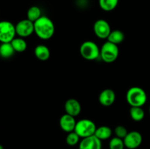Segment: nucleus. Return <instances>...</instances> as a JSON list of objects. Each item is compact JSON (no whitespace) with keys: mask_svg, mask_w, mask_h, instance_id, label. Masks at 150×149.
<instances>
[{"mask_svg":"<svg viewBox=\"0 0 150 149\" xmlns=\"http://www.w3.org/2000/svg\"><path fill=\"white\" fill-rule=\"evenodd\" d=\"M126 99L131 107H142L147 101V95L143 89L133 86L127 91Z\"/></svg>","mask_w":150,"mask_h":149,"instance_id":"obj_2","label":"nucleus"},{"mask_svg":"<svg viewBox=\"0 0 150 149\" xmlns=\"http://www.w3.org/2000/svg\"><path fill=\"white\" fill-rule=\"evenodd\" d=\"M16 34V26L7 20L0 21V42H11Z\"/></svg>","mask_w":150,"mask_h":149,"instance_id":"obj_6","label":"nucleus"},{"mask_svg":"<svg viewBox=\"0 0 150 149\" xmlns=\"http://www.w3.org/2000/svg\"><path fill=\"white\" fill-rule=\"evenodd\" d=\"M35 33L42 39H48L51 38L55 32V26L52 20L48 17L42 15L34 23Z\"/></svg>","mask_w":150,"mask_h":149,"instance_id":"obj_1","label":"nucleus"},{"mask_svg":"<svg viewBox=\"0 0 150 149\" xmlns=\"http://www.w3.org/2000/svg\"><path fill=\"white\" fill-rule=\"evenodd\" d=\"M64 110L67 114L73 117H76L80 114L81 111V106L80 102L77 99H69L64 104Z\"/></svg>","mask_w":150,"mask_h":149,"instance_id":"obj_12","label":"nucleus"},{"mask_svg":"<svg viewBox=\"0 0 150 149\" xmlns=\"http://www.w3.org/2000/svg\"><path fill=\"white\" fill-rule=\"evenodd\" d=\"M93 29L95 35L100 39H107L111 32L109 23L103 19L96 20L94 24Z\"/></svg>","mask_w":150,"mask_h":149,"instance_id":"obj_9","label":"nucleus"},{"mask_svg":"<svg viewBox=\"0 0 150 149\" xmlns=\"http://www.w3.org/2000/svg\"><path fill=\"white\" fill-rule=\"evenodd\" d=\"M76 122L77 121L75 119V117L66 113L62 115V117L60 118L59 125L63 131H66L67 133H70L75 130Z\"/></svg>","mask_w":150,"mask_h":149,"instance_id":"obj_11","label":"nucleus"},{"mask_svg":"<svg viewBox=\"0 0 150 149\" xmlns=\"http://www.w3.org/2000/svg\"><path fill=\"white\" fill-rule=\"evenodd\" d=\"M26 16H27L28 20L35 23L42 16L40 8L38 6H32V7H29L27 13H26Z\"/></svg>","mask_w":150,"mask_h":149,"instance_id":"obj_18","label":"nucleus"},{"mask_svg":"<svg viewBox=\"0 0 150 149\" xmlns=\"http://www.w3.org/2000/svg\"><path fill=\"white\" fill-rule=\"evenodd\" d=\"M119 0H99V5L103 10L112 11L118 5Z\"/></svg>","mask_w":150,"mask_h":149,"instance_id":"obj_21","label":"nucleus"},{"mask_svg":"<svg viewBox=\"0 0 150 149\" xmlns=\"http://www.w3.org/2000/svg\"><path fill=\"white\" fill-rule=\"evenodd\" d=\"M116 99L115 92L112 89H107L101 91L99 95V102L102 105L108 107L114 103Z\"/></svg>","mask_w":150,"mask_h":149,"instance_id":"obj_13","label":"nucleus"},{"mask_svg":"<svg viewBox=\"0 0 150 149\" xmlns=\"http://www.w3.org/2000/svg\"><path fill=\"white\" fill-rule=\"evenodd\" d=\"M125 143L122 139L115 137H113L109 142V149H124Z\"/></svg>","mask_w":150,"mask_h":149,"instance_id":"obj_23","label":"nucleus"},{"mask_svg":"<svg viewBox=\"0 0 150 149\" xmlns=\"http://www.w3.org/2000/svg\"><path fill=\"white\" fill-rule=\"evenodd\" d=\"M95 135L98 137V139L102 141V140H108L112 135V130L111 128L107 126H101L99 128L96 129Z\"/></svg>","mask_w":150,"mask_h":149,"instance_id":"obj_15","label":"nucleus"},{"mask_svg":"<svg viewBox=\"0 0 150 149\" xmlns=\"http://www.w3.org/2000/svg\"><path fill=\"white\" fill-rule=\"evenodd\" d=\"M35 55L40 61H46L50 57V51L44 45H38L35 48Z\"/></svg>","mask_w":150,"mask_h":149,"instance_id":"obj_14","label":"nucleus"},{"mask_svg":"<svg viewBox=\"0 0 150 149\" xmlns=\"http://www.w3.org/2000/svg\"><path fill=\"white\" fill-rule=\"evenodd\" d=\"M0 149H4V147H3V146L1 145H0Z\"/></svg>","mask_w":150,"mask_h":149,"instance_id":"obj_25","label":"nucleus"},{"mask_svg":"<svg viewBox=\"0 0 150 149\" xmlns=\"http://www.w3.org/2000/svg\"><path fill=\"white\" fill-rule=\"evenodd\" d=\"M81 137H79V134L76 132V131H71V132L68 133L66 137V143L68 145L70 146H74L79 143V140H80Z\"/></svg>","mask_w":150,"mask_h":149,"instance_id":"obj_22","label":"nucleus"},{"mask_svg":"<svg viewBox=\"0 0 150 149\" xmlns=\"http://www.w3.org/2000/svg\"><path fill=\"white\" fill-rule=\"evenodd\" d=\"M15 52L16 51L11 45V42H3L0 45V56L2 58H10Z\"/></svg>","mask_w":150,"mask_h":149,"instance_id":"obj_16","label":"nucleus"},{"mask_svg":"<svg viewBox=\"0 0 150 149\" xmlns=\"http://www.w3.org/2000/svg\"><path fill=\"white\" fill-rule=\"evenodd\" d=\"M114 133H115L116 137H119V138L124 139L126 137V135L127 134L128 131H127V129L124 127V126H117V127L114 129Z\"/></svg>","mask_w":150,"mask_h":149,"instance_id":"obj_24","label":"nucleus"},{"mask_svg":"<svg viewBox=\"0 0 150 149\" xmlns=\"http://www.w3.org/2000/svg\"><path fill=\"white\" fill-rule=\"evenodd\" d=\"M11 45H13L16 52L22 53L26 51L27 48V44L26 42L22 37H15L11 41Z\"/></svg>","mask_w":150,"mask_h":149,"instance_id":"obj_19","label":"nucleus"},{"mask_svg":"<svg viewBox=\"0 0 150 149\" xmlns=\"http://www.w3.org/2000/svg\"><path fill=\"white\" fill-rule=\"evenodd\" d=\"M16 34L20 37H27L35 32L34 23L27 18L21 20L16 25Z\"/></svg>","mask_w":150,"mask_h":149,"instance_id":"obj_7","label":"nucleus"},{"mask_svg":"<svg viewBox=\"0 0 150 149\" xmlns=\"http://www.w3.org/2000/svg\"><path fill=\"white\" fill-rule=\"evenodd\" d=\"M130 115L132 119L135 121H141L144 119L145 112L142 107H131Z\"/></svg>","mask_w":150,"mask_h":149,"instance_id":"obj_20","label":"nucleus"},{"mask_svg":"<svg viewBox=\"0 0 150 149\" xmlns=\"http://www.w3.org/2000/svg\"><path fill=\"white\" fill-rule=\"evenodd\" d=\"M143 137L142 134L137 131H132L127 133L123 139L125 146L128 149H136L142 145Z\"/></svg>","mask_w":150,"mask_h":149,"instance_id":"obj_8","label":"nucleus"},{"mask_svg":"<svg viewBox=\"0 0 150 149\" xmlns=\"http://www.w3.org/2000/svg\"><path fill=\"white\" fill-rule=\"evenodd\" d=\"M119 52L120 51L117 45L107 41L101 47L100 57L105 62L112 63L118 58Z\"/></svg>","mask_w":150,"mask_h":149,"instance_id":"obj_3","label":"nucleus"},{"mask_svg":"<svg viewBox=\"0 0 150 149\" xmlns=\"http://www.w3.org/2000/svg\"><path fill=\"white\" fill-rule=\"evenodd\" d=\"M149 114H150V106H149Z\"/></svg>","mask_w":150,"mask_h":149,"instance_id":"obj_26","label":"nucleus"},{"mask_svg":"<svg viewBox=\"0 0 150 149\" xmlns=\"http://www.w3.org/2000/svg\"><path fill=\"white\" fill-rule=\"evenodd\" d=\"M79 149H102V141L95 135L82 138Z\"/></svg>","mask_w":150,"mask_h":149,"instance_id":"obj_10","label":"nucleus"},{"mask_svg":"<svg viewBox=\"0 0 150 149\" xmlns=\"http://www.w3.org/2000/svg\"><path fill=\"white\" fill-rule=\"evenodd\" d=\"M107 39H108L107 41H108V42L115 44V45H118V44H120L124 41L125 34L122 31L114 30L111 31Z\"/></svg>","mask_w":150,"mask_h":149,"instance_id":"obj_17","label":"nucleus"},{"mask_svg":"<svg viewBox=\"0 0 150 149\" xmlns=\"http://www.w3.org/2000/svg\"><path fill=\"white\" fill-rule=\"evenodd\" d=\"M96 125L89 119H81L76 122L74 131H76L81 138L95 135Z\"/></svg>","mask_w":150,"mask_h":149,"instance_id":"obj_4","label":"nucleus"},{"mask_svg":"<svg viewBox=\"0 0 150 149\" xmlns=\"http://www.w3.org/2000/svg\"><path fill=\"white\" fill-rule=\"evenodd\" d=\"M100 49L95 42L92 41H86L80 47V53L84 59L93 61L100 57Z\"/></svg>","mask_w":150,"mask_h":149,"instance_id":"obj_5","label":"nucleus"}]
</instances>
